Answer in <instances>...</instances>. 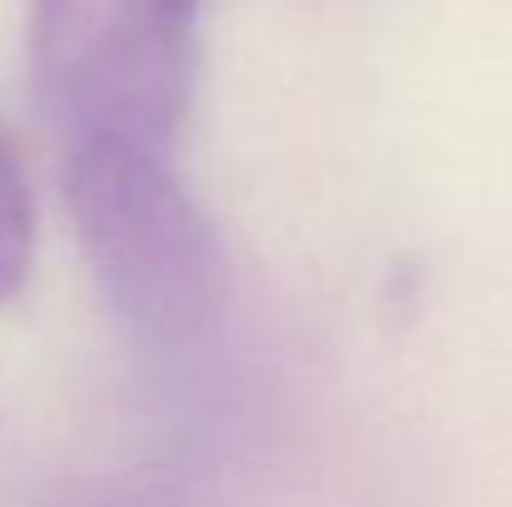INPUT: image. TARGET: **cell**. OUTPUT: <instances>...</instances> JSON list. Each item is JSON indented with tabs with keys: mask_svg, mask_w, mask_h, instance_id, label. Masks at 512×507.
I'll list each match as a JSON object with an SVG mask.
<instances>
[{
	"mask_svg": "<svg viewBox=\"0 0 512 507\" xmlns=\"http://www.w3.org/2000/svg\"><path fill=\"white\" fill-rule=\"evenodd\" d=\"M65 204L105 299L135 334L165 348L204 338L224 304V254L170 155L75 145Z\"/></svg>",
	"mask_w": 512,
	"mask_h": 507,
	"instance_id": "obj_1",
	"label": "cell"
},
{
	"mask_svg": "<svg viewBox=\"0 0 512 507\" xmlns=\"http://www.w3.org/2000/svg\"><path fill=\"white\" fill-rule=\"evenodd\" d=\"M204 0H30L35 100L75 145L170 155L194 95Z\"/></svg>",
	"mask_w": 512,
	"mask_h": 507,
	"instance_id": "obj_2",
	"label": "cell"
},
{
	"mask_svg": "<svg viewBox=\"0 0 512 507\" xmlns=\"http://www.w3.org/2000/svg\"><path fill=\"white\" fill-rule=\"evenodd\" d=\"M30 249H35L30 179H25V165H20V150H15L10 130L0 125V304L25 284Z\"/></svg>",
	"mask_w": 512,
	"mask_h": 507,
	"instance_id": "obj_3",
	"label": "cell"
}]
</instances>
